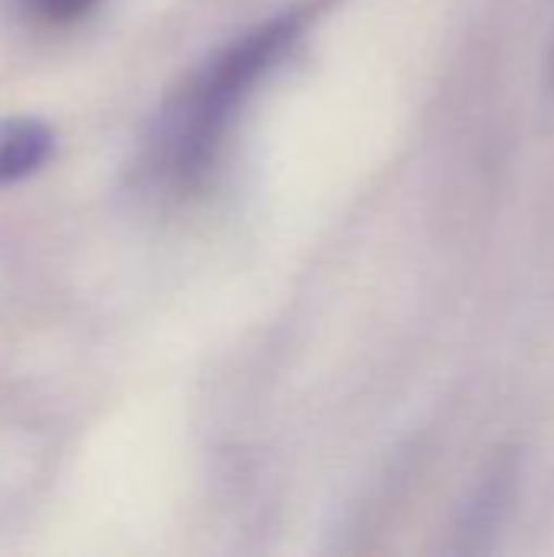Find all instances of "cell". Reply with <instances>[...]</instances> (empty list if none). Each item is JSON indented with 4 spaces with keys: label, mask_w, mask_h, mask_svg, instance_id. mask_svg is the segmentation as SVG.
Segmentation results:
<instances>
[{
    "label": "cell",
    "mask_w": 554,
    "mask_h": 557,
    "mask_svg": "<svg viewBox=\"0 0 554 557\" xmlns=\"http://www.w3.org/2000/svg\"><path fill=\"white\" fill-rule=\"evenodd\" d=\"M56 153V134L39 117H0V189L29 180Z\"/></svg>",
    "instance_id": "2"
},
{
    "label": "cell",
    "mask_w": 554,
    "mask_h": 557,
    "mask_svg": "<svg viewBox=\"0 0 554 557\" xmlns=\"http://www.w3.org/2000/svg\"><path fill=\"white\" fill-rule=\"evenodd\" d=\"M552 75H554V59H552Z\"/></svg>",
    "instance_id": "4"
},
{
    "label": "cell",
    "mask_w": 554,
    "mask_h": 557,
    "mask_svg": "<svg viewBox=\"0 0 554 557\" xmlns=\"http://www.w3.org/2000/svg\"><path fill=\"white\" fill-rule=\"evenodd\" d=\"M101 0H36V10L49 23H75L85 13H91Z\"/></svg>",
    "instance_id": "3"
},
{
    "label": "cell",
    "mask_w": 554,
    "mask_h": 557,
    "mask_svg": "<svg viewBox=\"0 0 554 557\" xmlns=\"http://www.w3.org/2000/svg\"><path fill=\"white\" fill-rule=\"evenodd\" d=\"M317 3L291 7L274 20L242 33L212 55L163 108L150 140V166L173 193H189L212 173L235 114L297 46Z\"/></svg>",
    "instance_id": "1"
}]
</instances>
